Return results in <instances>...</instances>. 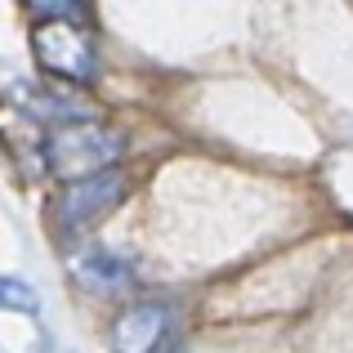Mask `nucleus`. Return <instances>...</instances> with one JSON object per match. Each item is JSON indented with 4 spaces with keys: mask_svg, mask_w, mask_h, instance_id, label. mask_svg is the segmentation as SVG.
Instances as JSON below:
<instances>
[{
    "mask_svg": "<svg viewBox=\"0 0 353 353\" xmlns=\"http://www.w3.org/2000/svg\"><path fill=\"white\" fill-rule=\"evenodd\" d=\"M36 36L32 50L36 63H41L50 77L63 81H94L99 77V45L85 27V9L81 5H36Z\"/></svg>",
    "mask_w": 353,
    "mask_h": 353,
    "instance_id": "f257e3e1",
    "label": "nucleus"
},
{
    "mask_svg": "<svg viewBox=\"0 0 353 353\" xmlns=\"http://www.w3.org/2000/svg\"><path fill=\"white\" fill-rule=\"evenodd\" d=\"M117 157H121V139L112 130L94 125V121H63L45 139V170L68 183H81L99 170H112Z\"/></svg>",
    "mask_w": 353,
    "mask_h": 353,
    "instance_id": "f03ea898",
    "label": "nucleus"
},
{
    "mask_svg": "<svg viewBox=\"0 0 353 353\" xmlns=\"http://www.w3.org/2000/svg\"><path fill=\"white\" fill-rule=\"evenodd\" d=\"M125 174L117 170H99V174H90V179H81V183H68V192L59 197V224L63 228H90V224H99V219L108 215V210L117 206L121 197H125Z\"/></svg>",
    "mask_w": 353,
    "mask_h": 353,
    "instance_id": "7ed1b4c3",
    "label": "nucleus"
},
{
    "mask_svg": "<svg viewBox=\"0 0 353 353\" xmlns=\"http://www.w3.org/2000/svg\"><path fill=\"white\" fill-rule=\"evenodd\" d=\"M165 331H170V309L157 300H143L112 322V353H157Z\"/></svg>",
    "mask_w": 353,
    "mask_h": 353,
    "instance_id": "20e7f679",
    "label": "nucleus"
},
{
    "mask_svg": "<svg viewBox=\"0 0 353 353\" xmlns=\"http://www.w3.org/2000/svg\"><path fill=\"white\" fill-rule=\"evenodd\" d=\"M81 273H85V282H94L99 291H117V286L125 282V264H121L112 250H90V255L81 259Z\"/></svg>",
    "mask_w": 353,
    "mask_h": 353,
    "instance_id": "39448f33",
    "label": "nucleus"
},
{
    "mask_svg": "<svg viewBox=\"0 0 353 353\" xmlns=\"http://www.w3.org/2000/svg\"><path fill=\"white\" fill-rule=\"evenodd\" d=\"M0 309L36 313V309H41V300H36V291L23 282V277H0Z\"/></svg>",
    "mask_w": 353,
    "mask_h": 353,
    "instance_id": "423d86ee",
    "label": "nucleus"
}]
</instances>
